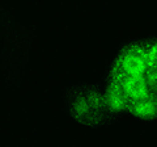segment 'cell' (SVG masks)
Here are the masks:
<instances>
[{
	"label": "cell",
	"instance_id": "cell-1",
	"mask_svg": "<svg viewBox=\"0 0 157 147\" xmlns=\"http://www.w3.org/2000/svg\"><path fill=\"white\" fill-rule=\"evenodd\" d=\"M118 118L143 124L157 121V33L121 42L106 63L100 83Z\"/></svg>",
	"mask_w": 157,
	"mask_h": 147
},
{
	"label": "cell",
	"instance_id": "cell-2",
	"mask_svg": "<svg viewBox=\"0 0 157 147\" xmlns=\"http://www.w3.org/2000/svg\"><path fill=\"white\" fill-rule=\"evenodd\" d=\"M60 104L68 118L85 129L106 127L117 121L100 83L76 81L68 84L62 92Z\"/></svg>",
	"mask_w": 157,
	"mask_h": 147
}]
</instances>
